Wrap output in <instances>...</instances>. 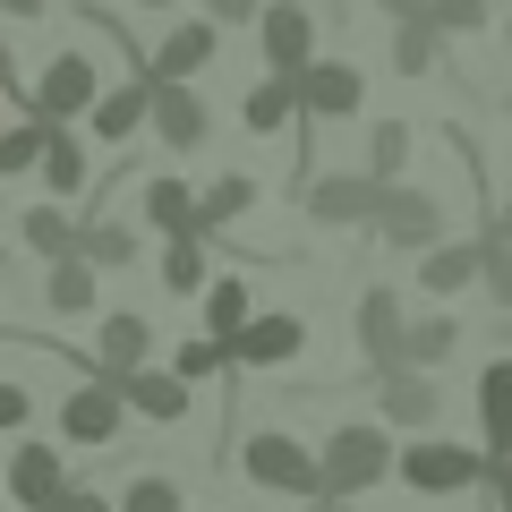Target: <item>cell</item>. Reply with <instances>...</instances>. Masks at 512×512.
<instances>
[{"label": "cell", "mask_w": 512, "mask_h": 512, "mask_svg": "<svg viewBox=\"0 0 512 512\" xmlns=\"http://www.w3.org/2000/svg\"><path fill=\"white\" fill-rule=\"evenodd\" d=\"M239 470H248V487L299 495V504H316V495H325V453H308L299 436H274V427L239 444Z\"/></svg>", "instance_id": "obj_3"}, {"label": "cell", "mask_w": 512, "mask_h": 512, "mask_svg": "<svg viewBox=\"0 0 512 512\" xmlns=\"http://www.w3.org/2000/svg\"><path fill=\"white\" fill-rule=\"evenodd\" d=\"M60 487H69V470H60L52 444H18V453H9V495H18L26 512H43Z\"/></svg>", "instance_id": "obj_21"}, {"label": "cell", "mask_w": 512, "mask_h": 512, "mask_svg": "<svg viewBox=\"0 0 512 512\" xmlns=\"http://www.w3.org/2000/svg\"><path fill=\"white\" fill-rule=\"evenodd\" d=\"M0 214H9V205H0Z\"/></svg>", "instance_id": "obj_49"}, {"label": "cell", "mask_w": 512, "mask_h": 512, "mask_svg": "<svg viewBox=\"0 0 512 512\" xmlns=\"http://www.w3.org/2000/svg\"><path fill=\"white\" fill-rule=\"evenodd\" d=\"M120 512H188V504H180V487H171V478H154V470H146V478H128Z\"/></svg>", "instance_id": "obj_34"}, {"label": "cell", "mask_w": 512, "mask_h": 512, "mask_svg": "<svg viewBox=\"0 0 512 512\" xmlns=\"http://www.w3.org/2000/svg\"><path fill=\"white\" fill-rule=\"evenodd\" d=\"M256 43H265V69H274V77H299L316 60V9H308V0H265Z\"/></svg>", "instance_id": "obj_7"}, {"label": "cell", "mask_w": 512, "mask_h": 512, "mask_svg": "<svg viewBox=\"0 0 512 512\" xmlns=\"http://www.w3.org/2000/svg\"><path fill=\"white\" fill-rule=\"evenodd\" d=\"M120 419H128V384L120 376H86L69 402H60V436L69 444H111Z\"/></svg>", "instance_id": "obj_8"}, {"label": "cell", "mask_w": 512, "mask_h": 512, "mask_svg": "<svg viewBox=\"0 0 512 512\" xmlns=\"http://www.w3.org/2000/svg\"><path fill=\"white\" fill-rule=\"evenodd\" d=\"M427 18H436L444 35H478V26H495V0H436Z\"/></svg>", "instance_id": "obj_35"}, {"label": "cell", "mask_w": 512, "mask_h": 512, "mask_svg": "<svg viewBox=\"0 0 512 512\" xmlns=\"http://www.w3.org/2000/svg\"><path fill=\"white\" fill-rule=\"evenodd\" d=\"M248 316H256V299H248V282H239V274H222L214 291H205V333L239 342V333H248Z\"/></svg>", "instance_id": "obj_29"}, {"label": "cell", "mask_w": 512, "mask_h": 512, "mask_svg": "<svg viewBox=\"0 0 512 512\" xmlns=\"http://www.w3.org/2000/svg\"><path fill=\"white\" fill-rule=\"evenodd\" d=\"M137 128H154V69L146 77H120V86L94 103V137H103V146H128Z\"/></svg>", "instance_id": "obj_14"}, {"label": "cell", "mask_w": 512, "mask_h": 512, "mask_svg": "<svg viewBox=\"0 0 512 512\" xmlns=\"http://www.w3.org/2000/svg\"><path fill=\"white\" fill-rule=\"evenodd\" d=\"M367 231L384 239V248H410V256H427L444 239V205L427 197V188H376V214H367Z\"/></svg>", "instance_id": "obj_4"}, {"label": "cell", "mask_w": 512, "mask_h": 512, "mask_svg": "<svg viewBox=\"0 0 512 512\" xmlns=\"http://www.w3.org/2000/svg\"><path fill=\"white\" fill-rule=\"evenodd\" d=\"M26 419H35V393H26V384H0V436L26 427Z\"/></svg>", "instance_id": "obj_38"}, {"label": "cell", "mask_w": 512, "mask_h": 512, "mask_svg": "<svg viewBox=\"0 0 512 512\" xmlns=\"http://www.w3.org/2000/svg\"><path fill=\"white\" fill-rule=\"evenodd\" d=\"M197 214H205V239H214V231H231L239 214H256V180H248V171H231V180H214V188L197 197Z\"/></svg>", "instance_id": "obj_30"}, {"label": "cell", "mask_w": 512, "mask_h": 512, "mask_svg": "<svg viewBox=\"0 0 512 512\" xmlns=\"http://www.w3.org/2000/svg\"><path fill=\"white\" fill-rule=\"evenodd\" d=\"M436 0H376V18H427Z\"/></svg>", "instance_id": "obj_41"}, {"label": "cell", "mask_w": 512, "mask_h": 512, "mask_svg": "<svg viewBox=\"0 0 512 512\" xmlns=\"http://www.w3.org/2000/svg\"><path fill=\"white\" fill-rule=\"evenodd\" d=\"M137 9H171V0H137Z\"/></svg>", "instance_id": "obj_45"}, {"label": "cell", "mask_w": 512, "mask_h": 512, "mask_svg": "<svg viewBox=\"0 0 512 512\" xmlns=\"http://www.w3.org/2000/svg\"><path fill=\"white\" fill-rule=\"evenodd\" d=\"M402 163H410V120H376V128H367V180H376V188H393V180H402Z\"/></svg>", "instance_id": "obj_27"}, {"label": "cell", "mask_w": 512, "mask_h": 512, "mask_svg": "<svg viewBox=\"0 0 512 512\" xmlns=\"http://www.w3.org/2000/svg\"><path fill=\"white\" fill-rule=\"evenodd\" d=\"M299 205H308V222H333V231H350V222L376 214V180H367V171H316V180L299 188Z\"/></svg>", "instance_id": "obj_9"}, {"label": "cell", "mask_w": 512, "mask_h": 512, "mask_svg": "<svg viewBox=\"0 0 512 512\" xmlns=\"http://www.w3.org/2000/svg\"><path fill=\"white\" fill-rule=\"evenodd\" d=\"M504 52H512V18H504Z\"/></svg>", "instance_id": "obj_46"}, {"label": "cell", "mask_w": 512, "mask_h": 512, "mask_svg": "<svg viewBox=\"0 0 512 512\" xmlns=\"http://www.w3.org/2000/svg\"><path fill=\"white\" fill-rule=\"evenodd\" d=\"M0 18H43V0H0Z\"/></svg>", "instance_id": "obj_43"}, {"label": "cell", "mask_w": 512, "mask_h": 512, "mask_svg": "<svg viewBox=\"0 0 512 512\" xmlns=\"http://www.w3.org/2000/svg\"><path fill=\"white\" fill-rule=\"evenodd\" d=\"M146 350H154V325H146V316H137V308H111L103 316V342H94L86 350V376H137V367H146Z\"/></svg>", "instance_id": "obj_10"}, {"label": "cell", "mask_w": 512, "mask_h": 512, "mask_svg": "<svg viewBox=\"0 0 512 512\" xmlns=\"http://www.w3.org/2000/svg\"><path fill=\"white\" fill-rule=\"evenodd\" d=\"M94 274H103L94 256H60V265H43V299H52L60 316H86L94 308Z\"/></svg>", "instance_id": "obj_24"}, {"label": "cell", "mask_w": 512, "mask_h": 512, "mask_svg": "<svg viewBox=\"0 0 512 512\" xmlns=\"http://www.w3.org/2000/svg\"><path fill=\"white\" fill-rule=\"evenodd\" d=\"M128 410L154 419V427H180L188 419V376L180 367H137V376H128Z\"/></svg>", "instance_id": "obj_20"}, {"label": "cell", "mask_w": 512, "mask_h": 512, "mask_svg": "<svg viewBox=\"0 0 512 512\" xmlns=\"http://www.w3.org/2000/svg\"><path fill=\"white\" fill-rule=\"evenodd\" d=\"M461 350V325L453 316H427V325H410V367H444Z\"/></svg>", "instance_id": "obj_33"}, {"label": "cell", "mask_w": 512, "mask_h": 512, "mask_svg": "<svg viewBox=\"0 0 512 512\" xmlns=\"http://www.w3.org/2000/svg\"><path fill=\"white\" fill-rule=\"evenodd\" d=\"M18 239H26V256H43V265H60V256H77V239H86V222H69V205H35V214H18Z\"/></svg>", "instance_id": "obj_22"}, {"label": "cell", "mask_w": 512, "mask_h": 512, "mask_svg": "<svg viewBox=\"0 0 512 512\" xmlns=\"http://www.w3.org/2000/svg\"><path fill=\"white\" fill-rule=\"evenodd\" d=\"M350 325H359V350H367V367H376V376H402L410 367V316H402V291H359V316H350Z\"/></svg>", "instance_id": "obj_5"}, {"label": "cell", "mask_w": 512, "mask_h": 512, "mask_svg": "<svg viewBox=\"0 0 512 512\" xmlns=\"http://www.w3.org/2000/svg\"><path fill=\"white\" fill-rule=\"evenodd\" d=\"M94 103H103V69H94L86 52H52L35 77V111L43 120H94Z\"/></svg>", "instance_id": "obj_6"}, {"label": "cell", "mask_w": 512, "mask_h": 512, "mask_svg": "<svg viewBox=\"0 0 512 512\" xmlns=\"http://www.w3.org/2000/svg\"><path fill=\"white\" fill-rule=\"evenodd\" d=\"M52 137H60V120H43V111H26L18 128H0V180H18V171H43Z\"/></svg>", "instance_id": "obj_23"}, {"label": "cell", "mask_w": 512, "mask_h": 512, "mask_svg": "<svg viewBox=\"0 0 512 512\" xmlns=\"http://www.w3.org/2000/svg\"><path fill=\"white\" fill-rule=\"evenodd\" d=\"M214 52H222V26L214 18H180L154 43V77H197V69H214Z\"/></svg>", "instance_id": "obj_16"}, {"label": "cell", "mask_w": 512, "mask_h": 512, "mask_svg": "<svg viewBox=\"0 0 512 512\" xmlns=\"http://www.w3.org/2000/svg\"><path fill=\"white\" fill-rule=\"evenodd\" d=\"M436 410H444V393H436V376H427V367L376 376V419H384V427H427Z\"/></svg>", "instance_id": "obj_15"}, {"label": "cell", "mask_w": 512, "mask_h": 512, "mask_svg": "<svg viewBox=\"0 0 512 512\" xmlns=\"http://www.w3.org/2000/svg\"><path fill=\"white\" fill-rule=\"evenodd\" d=\"M487 495H495V512H512V461H495V470H487Z\"/></svg>", "instance_id": "obj_40"}, {"label": "cell", "mask_w": 512, "mask_h": 512, "mask_svg": "<svg viewBox=\"0 0 512 512\" xmlns=\"http://www.w3.org/2000/svg\"><path fill=\"white\" fill-rule=\"evenodd\" d=\"M470 282H487V239H436V248L419 256V291L427 299H453V291H470Z\"/></svg>", "instance_id": "obj_12"}, {"label": "cell", "mask_w": 512, "mask_h": 512, "mask_svg": "<svg viewBox=\"0 0 512 512\" xmlns=\"http://www.w3.org/2000/svg\"><path fill=\"white\" fill-rule=\"evenodd\" d=\"M504 120H512V86H504Z\"/></svg>", "instance_id": "obj_47"}, {"label": "cell", "mask_w": 512, "mask_h": 512, "mask_svg": "<svg viewBox=\"0 0 512 512\" xmlns=\"http://www.w3.org/2000/svg\"><path fill=\"white\" fill-rule=\"evenodd\" d=\"M43 512H120V504H111L103 487H77V478H69V487H60L52 504H43Z\"/></svg>", "instance_id": "obj_37"}, {"label": "cell", "mask_w": 512, "mask_h": 512, "mask_svg": "<svg viewBox=\"0 0 512 512\" xmlns=\"http://www.w3.org/2000/svg\"><path fill=\"white\" fill-rule=\"evenodd\" d=\"M0 478H9V461H0Z\"/></svg>", "instance_id": "obj_48"}, {"label": "cell", "mask_w": 512, "mask_h": 512, "mask_svg": "<svg viewBox=\"0 0 512 512\" xmlns=\"http://www.w3.org/2000/svg\"><path fill=\"white\" fill-rule=\"evenodd\" d=\"M205 18H214V26H256V18H265V0H205Z\"/></svg>", "instance_id": "obj_39"}, {"label": "cell", "mask_w": 512, "mask_h": 512, "mask_svg": "<svg viewBox=\"0 0 512 512\" xmlns=\"http://www.w3.org/2000/svg\"><path fill=\"white\" fill-rule=\"evenodd\" d=\"M393 470H402V444L384 436V419H342V427L325 436V495H333V504L376 495Z\"/></svg>", "instance_id": "obj_1"}, {"label": "cell", "mask_w": 512, "mask_h": 512, "mask_svg": "<svg viewBox=\"0 0 512 512\" xmlns=\"http://www.w3.org/2000/svg\"><path fill=\"white\" fill-rule=\"evenodd\" d=\"M308 512H342V504H333V495H316V504H308Z\"/></svg>", "instance_id": "obj_44"}, {"label": "cell", "mask_w": 512, "mask_h": 512, "mask_svg": "<svg viewBox=\"0 0 512 512\" xmlns=\"http://www.w3.org/2000/svg\"><path fill=\"white\" fill-rule=\"evenodd\" d=\"M86 180H94V163H86V146L69 137V120H60L52 154H43V188H52V197H86Z\"/></svg>", "instance_id": "obj_28"}, {"label": "cell", "mask_w": 512, "mask_h": 512, "mask_svg": "<svg viewBox=\"0 0 512 512\" xmlns=\"http://www.w3.org/2000/svg\"><path fill=\"white\" fill-rule=\"evenodd\" d=\"M478 444H487L495 461H512V359L478 367Z\"/></svg>", "instance_id": "obj_17"}, {"label": "cell", "mask_w": 512, "mask_h": 512, "mask_svg": "<svg viewBox=\"0 0 512 512\" xmlns=\"http://www.w3.org/2000/svg\"><path fill=\"white\" fill-rule=\"evenodd\" d=\"M478 291L512 316V239H487V282H478Z\"/></svg>", "instance_id": "obj_36"}, {"label": "cell", "mask_w": 512, "mask_h": 512, "mask_svg": "<svg viewBox=\"0 0 512 512\" xmlns=\"http://www.w3.org/2000/svg\"><path fill=\"white\" fill-rule=\"evenodd\" d=\"M239 367H291L299 350H308V325L299 316H248V333H239Z\"/></svg>", "instance_id": "obj_19"}, {"label": "cell", "mask_w": 512, "mask_h": 512, "mask_svg": "<svg viewBox=\"0 0 512 512\" xmlns=\"http://www.w3.org/2000/svg\"><path fill=\"white\" fill-rule=\"evenodd\" d=\"M359 103H367V77L350 69V60H308V69H299V111H308V120H350Z\"/></svg>", "instance_id": "obj_11"}, {"label": "cell", "mask_w": 512, "mask_h": 512, "mask_svg": "<svg viewBox=\"0 0 512 512\" xmlns=\"http://www.w3.org/2000/svg\"><path fill=\"white\" fill-rule=\"evenodd\" d=\"M137 214H146V222H154L163 239H205L197 188H188V180H171V171H163V180H146V197H137Z\"/></svg>", "instance_id": "obj_18"}, {"label": "cell", "mask_w": 512, "mask_h": 512, "mask_svg": "<svg viewBox=\"0 0 512 512\" xmlns=\"http://www.w3.org/2000/svg\"><path fill=\"white\" fill-rule=\"evenodd\" d=\"M487 239H512V197H504V205L487 214Z\"/></svg>", "instance_id": "obj_42"}, {"label": "cell", "mask_w": 512, "mask_h": 512, "mask_svg": "<svg viewBox=\"0 0 512 512\" xmlns=\"http://www.w3.org/2000/svg\"><path fill=\"white\" fill-rule=\"evenodd\" d=\"M163 291L171 299L214 291V274H205V239H163Z\"/></svg>", "instance_id": "obj_31"}, {"label": "cell", "mask_w": 512, "mask_h": 512, "mask_svg": "<svg viewBox=\"0 0 512 512\" xmlns=\"http://www.w3.org/2000/svg\"><path fill=\"white\" fill-rule=\"evenodd\" d=\"M77 256H94V265H128V256H137V231H128V222H103V214H86V239H77Z\"/></svg>", "instance_id": "obj_32"}, {"label": "cell", "mask_w": 512, "mask_h": 512, "mask_svg": "<svg viewBox=\"0 0 512 512\" xmlns=\"http://www.w3.org/2000/svg\"><path fill=\"white\" fill-rule=\"evenodd\" d=\"M487 470H495L487 444L470 453V444H444V436H410V444H402V470H393V478H402L410 495H436V504H453V495L487 487Z\"/></svg>", "instance_id": "obj_2"}, {"label": "cell", "mask_w": 512, "mask_h": 512, "mask_svg": "<svg viewBox=\"0 0 512 512\" xmlns=\"http://www.w3.org/2000/svg\"><path fill=\"white\" fill-rule=\"evenodd\" d=\"M205 103H197V86L188 77H154V137H163L171 154H188V146H205Z\"/></svg>", "instance_id": "obj_13"}, {"label": "cell", "mask_w": 512, "mask_h": 512, "mask_svg": "<svg viewBox=\"0 0 512 512\" xmlns=\"http://www.w3.org/2000/svg\"><path fill=\"white\" fill-rule=\"evenodd\" d=\"M239 120H248L256 137H274V128H299V77H265V86L239 103Z\"/></svg>", "instance_id": "obj_25"}, {"label": "cell", "mask_w": 512, "mask_h": 512, "mask_svg": "<svg viewBox=\"0 0 512 512\" xmlns=\"http://www.w3.org/2000/svg\"><path fill=\"white\" fill-rule=\"evenodd\" d=\"M444 60V26L436 18H393V69L402 77H427Z\"/></svg>", "instance_id": "obj_26"}]
</instances>
